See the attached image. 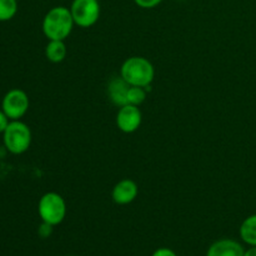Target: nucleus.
Listing matches in <instances>:
<instances>
[{"label":"nucleus","mask_w":256,"mask_h":256,"mask_svg":"<svg viewBox=\"0 0 256 256\" xmlns=\"http://www.w3.org/2000/svg\"><path fill=\"white\" fill-rule=\"evenodd\" d=\"M52 228H54L52 225L42 222V225L39 226V229H38V234H39V236L42 238V239H46V238H49L50 235H52Z\"/></svg>","instance_id":"obj_15"},{"label":"nucleus","mask_w":256,"mask_h":256,"mask_svg":"<svg viewBox=\"0 0 256 256\" xmlns=\"http://www.w3.org/2000/svg\"><path fill=\"white\" fill-rule=\"evenodd\" d=\"M240 238L250 246H256V214L248 216L240 225Z\"/></svg>","instance_id":"obj_12"},{"label":"nucleus","mask_w":256,"mask_h":256,"mask_svg":"<svg viewBox=\"0 0 256 256\" xmlns=\"http://www.w3.org/2000/svg\"><path fill=\"white\" fill-rule=\"evenodd\" d=\"M2 142L9 152L14 155L22 154L32 144L30 128L20 120H12L2 132Z\"/></svg>","instance_id":"obj_3"},{"label":"nucleus","mask_w":256,"mask_h":256,"mask_svg":"<svg viewBox=\"0 0 256 256\" xmlns=\"http://www.w3.org/2000/svg\"><path fill=\"white\" fill-rule=\"evenodd\" d=\"M9 118L6 116V114H5L2 110H0V134L2 132H5V129L8 128V125H9Z\"/></svg>","instance_id":"obj_18"},{"label":"nucleus","mask_w":256,"mask_h":256,"mask_svg":"<svg viewBox=\"0 0 256 256\" xmlns=\"http://www.w3.org/2000/svg\"><path fill=\"white\" fill-rule=\"evenodd\" d=\"M38 212L42 222L56 226L62 224L66 215V204L64 198L55 192L42 195L38 204Z\"/></svg>","instance_id":"obj_4"},{"label":"nucleus","mask_w":256,"mask_h":256,"mask_svg":"<svg viewBox=\"0 0 256 256\" xmlns=\"http://www.w3.org/2000/svg\"><path fill=\"white\" fill-rule=\"evenodd\" d=\"M244 248L232 239H220L212 242L206 252V256H244Z\"/></svg>","instance_id":"obj_9"},{"label":"nucleus","mask_w":256,"mask_h":256,"mask_svg":"<svg viewBox=\"0 0 256 256\" xmlns=\"http://www.w3.org/2000/svg\"><path fill=\"white\" fill-rule=\"evenodd\" d=\"M244 256H256V246H250L249 249L245 250Z\"/></svg>","instance_id":"obj_19"},{"label":"nucleus","mask_w":256,"mask_h":256,"mask_svg":"<svg viewBox=\"0 0 256 256\" xmlns=\"http://www.w3.org/2000/svg\"><path fill=\"white\" fill-rule=\"evenodd\" d=\"M18 12L16 0H0V22H8L15 16Z\"/></svg>","instance_id":"obj_13"},{"label":"nucleus","mask_w":256,"mask_h":256,"mask_svg":"<svg viewBox=\"0 0 256 256\" xmlns=\"http://www.w3.org/2000/svg\"><path fill=\"white\" fill-rule=\"evenodd\" d=\"M134 2L138 6L142 8V9H152V8L158 6L162 0H134Z\"/></svg>","instance_id":"obj_16"},{"label":"nucleus","mask_w":256,"mask_h":256,"mask_svg":"<svg viewBox=\"0 0 256 256\" xmlns=\"http://www.w3.org/2000/svg\"><path fill=\"white\" fill-rule=\"evenodd\" d=\"M29 109V98L22 89H12L5 94L2 102V110L10 120H19Z\"/></svg>","instance_id":"obj_6"},{"label":"nucleus","mask_w":256,"mask_h":256,"mask_svg":"<svg viewBox=\"0 0 256 256\" xmlns=\"http://www.w3.org/2000/svg\"><path fill=\"white\" fill-rule=\"evenodd\" d=\"M66 45L62 40H49L46 48H45V56L54 64L62 62L66 58Z\"/></svg>","instance_id":"obj_11"},{"label":"nucleus","mask_w":256,"mask_h":256,"mask_svg":"<svg viewBox=\"0 0 256 256\" xmlns=\"http://www.w3.org/2000/svg\"><path fill=\"white\" fill-rule=\"evenodd\" d=\"M120 76L130 86L148 88L152 82L155 70L152 62L142 56H132L122 62Z\"/></svg>","instance_id":"obj_2"},{"label":"nucleus","mask_w":256,"mask_h":256,"mask_svg":"<svg viewBox=\"0 0 256 256\" xmlns=\"http://www.w3.org/2000/svg\"><path fill=\"white\" fill-rule=\"evenodd\" d=\"M142 115L139 106L126 104L122 106L116 115V125L119 130L125 134H132L136 132L142 125Z\"/></svg>","instance_id":"obj_7"},{"label":"nucleus","mask_w":256,"mask_h":256,"mask_svg":"<svg viewBox=\"0 0 256 256\" xmlns=\"http://www.w3.org/2000/svg\"><path fill=\"white\" fill-rule=\"evenodd\" d=\"M75 25L80 28H90L98 22L100 18V4L98 0H74L70 6Z\"/></svg>","instance_id":"obj_5"},{"label":"nucleus","mask_w":256,"mask_h":256,"mask_svg":"<svg viewBox=\"0 0 256 256\" xmlns=\"http://www.w3.org/2000/svg\"><path fill=\"white\" fill-rule=\"evenodd\" d=\"M129 89L130 85L122 76L112 79L108 85V95H109L110 102L119 108L126 105Z\"/></svg>","instance_id":"obj_10"},{"label":"nucleus","mask_w":256,"mask_h":256,"mask_svg":"<svg viewBox=\"0 0 256 256\" xmlns=\"http://www.w3.org/2000/svg\"><path fill=\"white\" fill-rule=\"evenodd\" d=\"M139 194V188L134 180L122 179L112 188V198L115 204L128 205L134 202Z\"/></svg>","instance_id":"obj_8"},{"label":"nucleus","mask_w":256,"mask_h":256,"mask_svg":"<svg viewBox=\"0 0 256 256\" xmlns=\"http://www.w3.org/2000/svg\"><path fill=\"white\" fill-rule=\"evenodd\" d=\"M152 256H178V254L169 248H159L152 252Z\"/></svg>","instance_id":"obj_17"},{"label":"nucleus","mask_w":256,"mask_h":256,"mask_svg":"<svg viewBox=\"0 0 256 256\" xmlns=\"http://www.w3.org/2000/svg\"><path fill=\"white\" fill-rule=\"evenodd\" d=\"M75 25L72 12L66 6H55L45 14L42 19V32L49 40L64 42L72 34Z\"/></svg>","instance_id":"obj_1"},{"label":"nucleus","mask_w":256,"mask_h":256,"mask_svg":"<svg viewBox=\"0 0 256 256\" xmlns=\"http://www.w3.org/2000/svg\"><path fill=\"white\" fill-rule=\"evenodd\" d=\"M145 98H146V92H145L144 88L130 86L129 92H128V104L139 106L145 102Z\"/></svg>","instance_id":"obj_14"}]
</instances>
